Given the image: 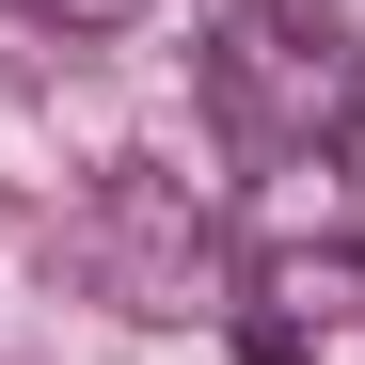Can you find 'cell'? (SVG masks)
Returning a JSON list of instances; mask_svg holds the SVG:
<instances>
[{
  "label": "cell",
  "instance_id": "1",
  "mask_svg": "<svg viewBox=\"0 0 365 365\" xmlns=\"http://www.w3.org/2000/svg\"><path fill=\"white\" fill-rule=\"evenodd\" d=\"M207 111L255 159H349L365 143V48L334 16H302V0H238L207 32Z\"/></svg>",
  "mask_w": 365,
  "mask_h": 365
},
{
  "label": "cell",
  "instance_id": "2",
  "mask_svg": "<svg viewBox=\"0 0 365 365\" xmlns=\"http://www.w3.org/2000/svg\"><path fill=\"white\" fill-rule=\"evenodd\" d=\"M64 255L96 270V302H128V318H191V286H207V255H222V222L175 191L159 159H111L96 191H80V238Z\"/></svg>",
  "mask_w": 365,
  "mask_h": 365
},
{
  "label": "cell",
  "instance_id": "3",
  "mask_svg": "<svg viewBox=\"0 0 365 365\" xmlns=\"http://www.w3.org/2000/svg\"><path fill=\"white\" fill-rule=\"evenodd\" d=\"M238 255H365V175L349 159H270L238 207Z\"/></svg>",
  "mask_w": 365,
  "mask_h": 365
},
{
  "label": "cell",
  "instance_id": "4",
  "mask_svg": "<svg viewBox=\"0 0 365 365\" xmlns=\"http://www.w3.org/2000/svg\"><path fill=\"white\" fill-rule=\"evenodd\" d=\"M255 270V318H302V334H365V255H238Z\"/></svg>",
  "mask_w": 365,
  "mask_h": 365
},
{
  "label": "cell",
  "instance_id": "5",
  "mask_svg": "<svg viewBox=\"0 0 365 365\" xmlns=\"http://www.w3.org/2000/svg\"><path fill=\"white\" fill-rule=\"evenodd\" d=\"M238 365H318V334H302V318H255V302H238Z\"/></svg>",
  "mask_w": 365,
  "mask_h": 365
},
{
  "label": "cell",
  "instance_id": "6",
  "mask_svg": "<svg viewBox=\"0 0 365 365\" xmlns=\"http://www.w3.org/2000/svg\"><path fill=\"white\" fill-rule=\"evenodd\" d=\"M48 16H64V32H128L143 0H48Z\"/></svg>",
  "mask_w": 365,
  "mask_h": 365
}]
</instances>
